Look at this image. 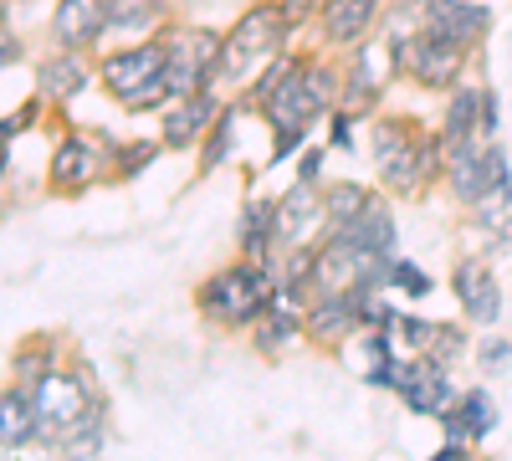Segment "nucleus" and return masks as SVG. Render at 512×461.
<instances>
[{"label":"nucleus","mask_w":512,"mask_h":461,"mask_svg":"<svg viewBox=\"0 0 512 461\" xmlns=\"http://www.w3.org/2000/svg\"><path fill=\"white\" fill-rule=\"evenodd\" d=\"M113 149L118 139L113 134H67L57 149H52V164H47V190L52 195H88L108 170H113Z\"/></svg>","instance_id":"7"},{"label":"nucleus","mask_w":512,"mask_h":461,"mask_svg":"<svg viewBox=\"0 0 512 461\" xmlns=\"http://www.w3.org/2000/svg\"><path fill=\"white\" fill-rule=\"evenodd\" d=\"M169 26V0H108V36H159Z\"/></svg>","instance_id":"25"},{"label":"nucleus","mask_w":512,"mask_h":461,"mask_svg":"<svg viewBox=\"0 0 512 461\" xmlns=\"http://www.w3.org/2000/svg\"><path fill=\"white\" fill-rule=\"evenodd\" d=\"M507 359H512V339H487V344H482V364H487V369H502Z\"/></svg>","instance_id":"38"},{"label":"nucleus","mask_w":512,"mask_h":461,"mask_svg":"<svg viewBox=\"0 0 512 461\" xmlns=\"http://www.w3.org/2000/svg\"><path fill=\"white\" fill-rule=\"evenodd\" d=\"M272 6L292 21V26H303V21H318V11H323V0H272Z\"/></svg>","instance_id":"36"},{"label":"nucleus","mask_w":512,"mask_h":461,"mask_svg":"<svg viewBox=\"0 0 512 461\" xmlns=\"http://www.w3.org/2000/svg\"><path fill=\"white\" fill-rule=\"evenodd\" d=\"M164 31L159 36H144L139 47H123V52H103L98 57V88L113 98V103H128L139 98L149 82L164 72Z\"/></svg>","instance_id":"9"},{"label":"nucleus","mask_w":512,"mask_h":461,"mask_svg":"<svg viewBox=\"0 0 512 461\" xmlns=\"http://www.w3.org/2000/svg\"><path fill=\"white\" fill-rule=\"evenodd\" d=\"M0 21H6V0H0Z\"/></svg>","instance_id":"41"},{"label":"nucleus","mask_w":512,"mask_h":461,"mask_svg":"<svg viewBox=\"0 0 512 461\" xmlns=\"http://www.w3.org/2000/svg\"><path fill=\"white\" fill-rule=\"evenodd\" d=\"M461 354H466V328L441 323V328H436V339H431V349H425V359H436V364H456Z\"/></svg>","instance_id":"33"},{"label":"nucleus","mask_w":512,"mask_h":461,"mask_svg":"<svg viewBox=\"0 0 512 461\" xmlns=\"http://www.w3.org/2000/svg\"><path fill=\"white\" fill-rule=\"evenodd\" d=\"M236 241H241V257L251 262H267L272 246H277V200L251 195L236 216Z\"/></svg>","instance_id":"23"},{"label":"nucleus","mask_w":512,"mask_h":461,"mask_svg":"<svg viewBox=\"0 0 512 461\" xmlns=\"http://www.w3.org/2000/svg\"><path fill=\"white\" fill-rule=\"evenodd\" d=\"M88 82H98V67L88 62V52H67V47H52L47 57L36 62V98L47 108H62L72 103Z\"/></svg>","instance_id":"16"},{"label":"nucleus","mask_w":512,"mask_h":461,"mask_svg":"<svg viewBox=\"0 0 512 461\" xmlns=\"http://www.w3.org/2000/svg\"><path fill=\"white\" fill-rule=\"evenodd\" d=\"M41 441V415L31 405V390L16 380L0 390V451H21Z\"/></svg>","instance_id":"22"},{"label":"nucleus","mask_w":512,"mask_h":461,"mask_svg":"<svg viewBox=\"0 0 512 461\" xmlns=\"http://www.w3.org/2000/svg\"><path fill=\"white\" fill-rule=\"evenodd\" d=\"M241 113H246V103L236 98V103L221 108L216 123H210V134L200 139V175H216V170H226V164H231V154H236V118Z\"/></svg>","instance_id":"26"},{"label":"nucleus","mask_w":512,"mask_h":461,"mask_svg":"<svg viewBox=\"0 0 512 461\" xmlns=\"http://www.w3.org/2000/svg\"><path fill=\"white\" fill-rule=\"evenodd\" d=\"M364 200H369V190H364L359 180H333V185H323V216H328L323 231L349 226V221L364 211Z\"/></svg>","instance_id":"29"},{"label":"nucleus","mask_w":512,"mask_h":461,"mask_svg":"<svg viewBox=\"0 0 512 461\" xmlns=\"http://www.w3.org/2000/svg\"><path fill=\"white\" fill-rule=\"evenodd\" d=\"M323 185L297 180L277 195V246H313L323 236Z\"/></svg>","instance_id":"14"},{"label":"nucleus","mask_w":512,"mask_h":461,"mask_svg":"<svg viewBox=\"0 0 512 461\" xmlns=\"http://www.w3.org/2000/svg\"><path fill=\"white\" fill-rule=\"evenodd\" d=\"M318 251L328 257H374V262H395L400 257V226H395V211L384 195H369L364 211L338 226V231H323L318 236Z\"/></svg>","instance_id":"6"},{"label":"nucleus","mask_w":512,"mask_h":461,"mask_svg":"<svg viewBox=\"0 0 512 461\" xmlns=\"http://www.w3.org/2000/svg\"><path fill=\"white\" fill-rule=\"evenodd\" d=\"M303 308L308 303H297V298H287V292H272V303H267V313L256 318L246 333H251V349L262 354V359H287V349L297 344V339H308V323H303Z\"/></svg>","instance_id":"15"},{"label":"nucleus","mask_w":512,"mask_h":461,"mask_svg":"<svg viewBox=\"0 0 512 461\" xmlns=\"http://www.w3.org/2000/svg\"><path fill=\"white\" fill-rule=\"evenodd\" d=\"M395 57H400V77H410L415 88H425V93H451L456 82H461L466 57H472V52H466L461 41L431 31V26H415L410 36L395 41Z\"/></svg>","instance_id":"5"},{"label":"nucleus","mask_w":512,"mask_h":461,"mask_svg":"<svg viewBox=\"0 0 512 461\" xmlns=\"http://www.w3.org/2000/svg\"><path fill=\"white\" fill-rule=\"evenodd\" d=\"M441 144H466V139H482V82L461 77L456 88L446 93V113H441Z\"/></svg>","instance_id":"21"},{"label":"nucleus","mask_w":512,"mask_h":461,"mask_svg":"<svg viewBox=\"0 0 512 461\" xmlns=\"http://www.w3.org/2000/svg\"><path fill=\"white\" fill-rule=\"evenodd\" d=\"M446 426V446H441V461H461L477 441H487L497 431V400L487 390H461L451 400V410L441 415Z\"/></svg>","instance_id":"12"},{"label":"nucleus","mask_w":512,"mask_h":461,"mask_svg":"<svg viewBox=\"0 0 512 461\" xmlns=\"http://www.w3.org/2000/svg\"><path fill=\"white\" fill-rule=\"evenodd\" d=\"M21 62V36L6 31V21H0V67H16Z\"/></svg>","instance_id":"39"},{"label":"nucleus","mask_w":512,"mask_h":461,"mask_svg":"<svg viewBox=\"0 0 512 461\" xmlns=\"http://www.w3.org/2000/svg\"><path fill=\"white\" fill-rule=\"evenodd\" d=\"M303 88L318 103V113H333L338 108V93H344V67H333L328 57H308L303 62Z\"/></svg>","instance_id":"28"},{"label":"nucleus","mask_w":512,"mask_h":461,"mask_svg":"<svg viewBox=\"0 0 512 461\" xmlns=\"http://www.w3.org/2000/svg\"><path fill=\"white\" fill-rule=\"evenodd\" d=\"M47 36H52V47L93 52L98 41L108 36V0H57Z\"/></svg>","instance_id":"17"},{"label":"nucleus","mask_w":512,"mask_h":461,"mask_svg":"<svg viewBox=\"0 0 512 461\" xmlns=\"http://www.w3.org/2000/svg\"><path fill=\"white\" fill-rule=\"evenodd\" d=\"M52 451H62V456H98L103 446H108V405H103V395L77 415V421H67L52 441H47Z\"/></svg>","instance_id":"24"},{"label":"nucleus","mask_w":512,"mask_h":461,"mask_svg":"<svg viewBox=\"0 0 512 461\" xmlns=\"http://www.w3.org/2000/svg\"><path fill=\"white\" fill-rule=\"evenodd\" d=\"M395 395L410 405V415H431V421H441V415L451 410V400H456V385H451L446 364L425 359V354H410V359H400Z\"/></svg>","instance_id":"10"},{"label":"nucleus","mask_w":512,"mask_h":461,"mask_svg":"<svg viewBox=\"0 0 512 461\" xmlns=\"http://www.w3.org/2000/svg\"><path fill=\"white\" fill-rule=\"evenodd\" d=\"M26 390H31V405H36V415H41V441H36V446H47L67 421H77V415L98 400L93 380H88L82 369H72V364L47 369V374H41V380H31Z\"/></svg>","instance_id":"8"},{"label":"nucleus","mask_w":512,"mask_h":461,"mask_svg":"<svg viewBox=\"0 0 512 461\" xmlns=\"http://www.w3.org/2000/svg\"><path fill=\"white\" fill-rule=\"evenodd\" d=\"M221 88H200L190 98H175L159 113V144L164 149H200V139L210 134V123L221 118Z\"/></svg>","instance_id":"13"},{"label":"nucleus","mask_w":512,"mask_h":461,"mask_svg":"<svg viewBox=\"0 0 512 461\" xmlns=\"http://www.w3.org/2000/svg\"><path fill=\"white\" fill-rule=\"evenodd\" d=\"M308 129L313 123H292V129H272V164H282L287 154H297L308 144Z\"/></svg>","instance_id":"34"},{"label":"nucleus","mask_w":512,"mask_h":461,"mask_svg":"<svg viewBox=\"0 0 512 461\" xmlns=\"http://www.w3.org/2000/svg\"><path fill=\"white\" fill-rule=\"evenodd\" d=\"M420 26H431L451 41H461L466 52H477V41L492 31V11L477 0H425L420 6Z\"/></svg>","instance_id":"20"},{"label":"nucleus","mask_w":512,"mask_h":461,"mask_svg":"<svg viewBox=\"0 0 512 461\" xmlns=\"http://www.w3.org/2000/svg\"><path fill=\"white\" fill-rule=\"evenodd\" d=\"M384 21V0H323L318 11V36L323 47H359Z\"/></svg>","instance_id":"18"},{"label":"nucleus","mask_w":512,"mask_h":461,"mask_svg":"<svg viewBox=\"0 0 512 461\" xmlns=\"http://www.w3.org/2000/svg\"><path fill=\"white\" fill-rule=\"evenodd\" d=\"M328 118H333V123H328V129H333V134H328V139H333V149L354 154V118H359V113H349V108H333Z\"/></svg>","instance_id":"35"},{"label":"nucleus","mask_w":512,"mask_h":461,"mask_svg":"<svg viewBox=\"0 0 512 461\" xmlns=\"http://www.w3.org/2000/svg\"><path fill=\"white\" fill-rule=\"evenodd\" d=\"M164 77H169V93L190 98L200 88H216V72H221V52H226V31H210V26H164Z\"/></svg>","instance_id":"3"},{"label":"nucleus","mask_w":512,"mask_h":461,"mask_svg":"<svg viewBox=\"0 0 512 461\" xmlns=\"http://www.w3.org/2000/svg\"><path fill=\"white\" fill-rule=\"evenodd\" d=\"M497 93L492 88H482V139H497Z\"/></svg>","instance_id":"40"},{"label":"nucleus","mask_w":512,"mask_h":461,"mask_svg":"<svg viewBox=\"0 0 512 461\" xmlns=\"http://www.w3.org/2000/svg\"><path fill=\"white\" fill-rule=\"evenodd\" d=\"M62 364V344L57 339H41V333H31V339L11 354V374L21 385H31V380H41L47 369H57Z\"/></svg>","instance_id":"27"},{"label":"nucleus","mask_w":512,"mask_h":461,"mask_svg":"<svg viewBox=\"0 0 512 461\" xmlns=\"http://www.w3.org/2000/svg\"><path fill=\"white\" fill-rule=\"evenodd\" d=\"M159 149H164L159 139H128V144H118V149H113V175H123V180L144 175Z\"/></svg>","instance_id":"30"},{"label":"nucleus","mask_w":512,"mask_h":461,"mask_svg":"<svg viewBox=\"0 0 512 461\" xmlns=\"http://www.w3.org/2000/svg\"><path fill=\"white\" fill-rule=\"evenodd\" d=\"M369 154H374L384 195H420L425 190L420 123L415 118H374L369 123Z\"/></svg>","instance_id":"4"},{"label":"nucleus","mask_w":512,"mask_h":461,"mask_svg":"<svg viewBox=\"0 0 512 461\" xmlns=\"http://www.w3.org/2000/svg\"><path fill=\"white\" fill-rule=\"evenodd\" d=\"M303 323H308V339L318 349H344V344H354L364 333L349 287H318L308 298V308H303Z\"/></svg>","instance_id":"11"},{"label":"nucleus","mask_w":512,"mask_h":461,"mask_svg":"<svg viewBox=\"0 0 512 461\" xmlns=\"http://www.w3.org/2000/svg\"><path fill=\"white\" fill-rule=\"evenodd\" d=\"M292 21L272 6V0H256V6L226 31V52H221V72H216V88H236V82L256 77L267 62H277L292 41Z\"/></svg>","instance_id":"2"},{"label":"nucleus","mask_w":512,"mask_h":461,"mask_svg":"<svg viewBox=\"0 0 512 461\" xmlns=\"http://www.w3.org/2000/svg\"><path fill=\"white\" fill-rule=\"evenodd\" d=\"M436 328H441V323H431V318L400 313V318H395V339H400V349H410V354H425V349H431V339H436Z\"/></svg>","instance_id":"31"},{"label":"nucleus","mask_w":512,"mask_h":461,"mask_svg":"<svg viewBox=\"0 0 512 461\" xmlns=\"http://www.w3.org/2000/svg\"><path fill=\"white\" fill-rule=\"evenodd\" d=\"M390 292H405V298H431V277H425L415 262H405V257H395L390 262V282H384Z\"/></svg>","instance_id":"32"},{"label":"nucleus","mask_w":512,"mask_h":461,"mask_svg":"<svg viewBox=\"0 0 512 461\" xmlns=\"http://www.w3.org/2000/svg\"><path fill=\"white\" fill-rule=\"evenodd\" d=\"M272 292H277L272 287V272L262 262L241 257V262L216 267L195 287V308H200L205 323H216V328H251L256 318L267 313Z\"/></svg>","instance_id":"1"},{"label":"nucleus","mask_w":512,"mask_h":461,"mask_svg":"<svg viewBox=\"0 0 512 461\" xmlns=\"http://www.w3.org/2000/svg\"><path fill=\"white\" fill-rule=\"evenodd\" d=\"M451 292H456V303L466 313V323H497L502 318V287L492 277V267L482 257H461L451 267Z\"/></svg>","instance_id":"19"},{"label":"nucleus","mask_w":512,"mask_h":461,"mask_svg":"<svg viewBox=\"0 0 512 461\" xmlns=\"http://www.w3.org/2000/svg\"><path fill=\"white\" fill-rule=\"evenodd\" d=\"M297 180H308V185H323V149H308L303 159H297Z\"/></svg>","instance_id":"37"}]
</instances>
